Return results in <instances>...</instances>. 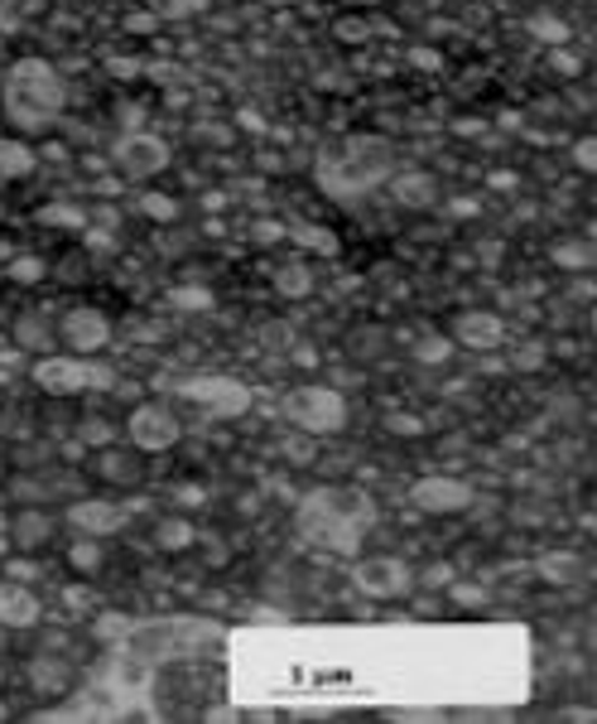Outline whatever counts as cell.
<instances>
[{
	"instance_id": "obj_30",
	"label": "cell",
	"mask_w": 597,
	"mask_h": 724,
	"mask_svg": "<svg viewBox=\"0 0 597 724\" xmlns=\"http://www.w3.org/2000/svg\"><path fill=\"white\" fill-rule=\"evenodd\" d=\"M67 561L77 565V570H97V561H101V545L97 537H87V541H77L73 551H67Z\"/></svg>"
},
{
	"instance_id": "obj_24",
	"label": "cell",
	"mask_w": 597,
	"mask_h": 724,
	"mask_svg": "<svg viewBox=\"0 0 597 724\" xmlns=\"http://www.w3.org/2000/svg\"><path fill=\"white\" fill-rule=\"evenodd\" d=\"M92 628H97V638L121 642V638H130V633H135V618H126V614H101Z\"/></svg>"
},
{
	"instance_id": "obj_16",
	"label": "cell",
	"mask_w": 597,
	"mask_h": 724,
	"mask_svg": "<svg viewBox=\"0 0 597 724\" xmlns=\"http://www.w3.org/2000/svg\"><path fill=\"white\" fill-rule=\"evenodd\" d=\"M434 194H438L434 174L410 170V174H400V180H396V204H400V208H430Z\"/></svg>"
},
{
	"instance_id": "obj_44",
	"label": "cell",
	"mask_w": 597,
	"mask_h": 724,
	"mask_svg": "<svg viewBox=\"0 0 597 724\" xmlns=\"http://www.w3.org/2000/svg\"><path fill=\"white\" fill-rule=\"evenodd\" d=\"M265 5H299V0H265Z\"/></svg>"
},
{
	"instance_id": "obj_5",
	"label": "cell",
	"mask_w": 597,
	"mask_h": 724,
	"mask_svg": "<svg viewBox=\"0 0 597 724\" xmlns=\"http://www.w3.org/2000/svg\"><path fill=\"white\" fill-rule=\"evenodd\" d=\"M279 410L299 434H337L347 426V401L333 386H299V392L285 396Z\"/></svg>"
},
{
	"instance_id": "obj_27",
	"label": "cell",
	"mask_w": 597,
	"mask_h": 724,
	"mask_svg": "<svg viewBox=\"0 0 597 724\" xmlns=\"http://www.w3.org/2000/svg\"><path fill=\"white\" fill-rule=\"evenodd\" d=\"M555 261L559 266H573V271H583V266H593V247H583V242H559Z\"/></svg>"
},
{
	"instance_id": "obj_37",
	"label": "cell",
	"mask_w": 597,
	"mask_h": 724,
	"mask_svg": "<svg viewBox=\"0 0 597 724\" xmlns=\"http://www.w3.org/2000/svg\"><path fill=\"white\" fill-rule=\"evenodd\" d=\"M453 589V599H463V604H487V589H472V585H448Z\"/></svg>"
},
{
	"instance_id": "obj_21",
	"label": "cell",
	"mask_w": 597,
	"mask_h": 724,
	"mask_svg": "<svg viewBox=\"0 0 597 724\" xmlns=\"http://www.w3.org/2000/svg\"><path fill=\"white\" fill-rule=\"evenodd\" d=\"M154 20H188L198 10H208V0H145Z\"/></svg>"
},
{
	"instance_id": "obj_36",
	"label": "cell",
	"mask_w": 597,
	"mask_h": 724,
	"mask_svg": "<svg viewBox=\"0 0 597 724\" xmlns=\"http://www.w3.org/2000/svg\"><path fill=\"white\" fill-rule=\"evenodd\" d=\"M101 474H107V478H135V469L121 459V454H107V459H101Z\"/></svg>"
},
{
	"instance_id": "obj_17",
	"label": "cell",
	"mask_w": 597,
	"mask_h": 724,
	"mask_svg": "<svg viewBox=\"0 0 597 724\" xmlns=\"http://www.w3.org/2000/svg\"><path fill=\"white\" fill-rule=\"evenodd\" d=\"M539 575L549 579V585H573V579H583V555L579 551H555V555H539L535 565Z\"/></svg>"
},
{
	"instance_id": "obj_32",
	"label": "cell",
	"mask_w": 597,
	"mask_h": 724,
	"mask_svg": "<svg viewBox=\"0 0 597 724\" xmlns=\"http://www.w3.org/2000/svg\"><path fill=\"white\" fill-rule=\"evenodd\" d=\"M531 29H535V35L545 39V44H564V39H569V29L559 25V20H549V15H535V20H531Z\"/></svg>"
},
{
	"instance_id": "obj_34",
	"label": "cell",
	"mask_w": 597,
	"mask_h": 724,
	"mask_svg": "<svg viewBox=\"0 0 597 724\" xmlns=\"http://www.w3.org/2000/svg\"><path fill=\"white\" fill-rule=\"evenodd\" d=\"M111 434H116V430H111L107 420H97V416L83 420V440H87V444H111Z\"/></svg>"
},
{
	"instance_id": "obj_12",
	"label": "cell",
	"mask_w": 597,
	"mask_h": 724,
	"mask_svg": "<svg viewBox=\"0 0 597 724\" xmlns=\"http://www.w3.org/2000/svg\"><path fill=\"white\" fill-rule=\"evenodd\" d=\"M67 521H73V531H83V537H111V531H121L130 521V512L121 503H107V498H83V503L67 507Z\"/></svg>"
},
{
	"instance_id": "obj_23",
	"label": "cell",
	"mask_w": 597,
	"mask_h": 724,
	"mask_svg": "<svg viewBox=\"0 0 597 724\" xmlns=\"http://www.w3.org/2000/svg\"><path fill=\"white\" fill-rule=\"evenodd\" d=\"M376 20H362V15H352V20H337V25H333V35L337 39H343V44H366L371 35H376Z\"/></svg>"
},
{
	"instance_id": "obj_43",
	"label": "cell",
	"mask_w": 597,
	"mask_h": 724,
	"mask_svg": "<svg viewBox=\"0 0 597 724\" xmlns=\"http://www.w3.org/2000/svg\"><path fill=\"white\" fill-rule=\"evenodd\" d=\"M5 551H10V521H5V512H0V561H5Z\"/></svg>"
},
{
	"instance_id": "obj_25",
	"label": "cell",
	"mask_w": 597,
	"mask_h": 724,
	"mask_svg": "<svg viewBox=\"0 0 597 724\" xmlns=\"http://www.w3.org/2000/svg\"><path fill=\"white\" fill-rule=\"evenodd\" d=\"M285 237H289V222H275V218L251 222V242H256V247H275V242H285Z\"/></svg>"
},
{
	"instance_id": "obj_20",
	"label": "cell",
	"mask_w": 597,
	"mask_h": 724,
	"mask_svg": "<svg viewBox=\"0 0 597 724\" xmlns=\"http://www.w3.org/2000/svg\"><path fill=\"white\" fill-rule=\"evenodd\" d=\"M169 305L184 309V315H202V309H212V290H202V285H174V290H169Z\"/></svg>"
},
{
	"instance_id": "obj_38",
	"label": "cell",
	"mask_w": 597,
	"mask_h": 724,
	"mask_svg": "<svg viewBox=\"0 0 597 724\" xmlns=\"http://www.w3.org/2000/svg\"><path fill=\"white\" fill-rule=\"evenodd\" d=\"M107 69L116 73V77H140V73H145V63H135V59H111Z\"/></svg>"
},
{
	"instance_id": "obj_11",
	"label": "cell",
	"mask_w": 597,
	"mask_h": 724,
	"mask_svg": "<svg viewBox=\"0 0 597 724\" xmlns=\"http://www.w3.org/2000/svg\"><path fill=\"white\" fill-rule=\"evenodd\" d=\"M472 483L463 478H444V474H430L420 478V483L410 488V503L420 512H430V517H453V512H468L472 507Z\"/></svg>"
},
{
	"instance_id": "obj_39",
	"label": "cell",
	"mask_w": 597,
	"mask_h": 724,
	"mask_svg": "<svg viewBox=\"0 0 597 724\" xmlns=\"http://www.w3.org/2000/svg\"><path fill=\"white\" fill-rule=\"evenodd\" d=\"M154 25H160V20H154L150 10H140V15H126V29H130V35H145V29H154Z\"/></svg>"
},
{
	"instance_id": "obj_19",
	"label": "cell",
	"mask_w": 597,
	"mask_h": 724,
	"mask_svg": "<svg viewBox=\"0 0 597 724\" xmlns=\"http://www.w3.org/2000/svg\"><path fill=\"white\" fill-rule=\"evenodd\" d=\"M270 281H275V290L279 295H289V299H303L313 290V271L303 261H289V266H275V275H270Z\"/></svg>"
},
{
	"instance_id": "obj_3",
	"label": "cell",
	"mask_w": 597,
	"mask_h": 724,
	"mask_svg": "<svg viewBox=\"0 0 597 724\" xmlns=\"http://www.w3.org/2000/svg\"><path fill=\"white\" fill-rule=\"evenodd\" d=\"M63 102H67V87L59 69L49 59H15L0 83V111L5 121L20 131V136H43V131L59 126L63 116Z\"/></svg>"
},
{
	"instance_id": "obj_26",
	"label": "cell",
	"mask_w": 597,
	"mask_h": 724,
	"mask_svg": "<svg viewBox=\"0 0 597 724\" xmlns=\"http://www.w3.org/2000/svg\"><path fill=\"white\" fill-rule=\"evenodd\" d=\"M140 213L145 218H160V222H174L178 218V204L169 194H140Z\"/></svg>"
},
{
	"instance_id": "obj_40",
	"label": "cell",
	"mask_w": 597,
	"mask_h": 724,
	"mask_svg": "<svg viewBox=\"0 0 597 724\" xmlns=\"http://www.w3.org/2000/svg\"><path fill=\"white\" fill-rule=\"evenodd\" d=\"M410 63H420V69H438V53H430V49H410Z\"/></svg>"
},
{
	"instance_id": "obj_42",
	"label": "cell",
	"mask_w": 597,
	"mask_h": 724,
	"mask_svg": "<svg viewBox=\"0 0 597 724\" xmlns=\"http://www.w3.org/2000/svg\"><path fill=\"white\" fill-rule=\"evenodd\" d=\"M555 69L559 73H579V59H573V53H555Z\"/></svg>"
},
{
	"instance_id": "obj_14",
	"label": "cell",
	"mask_w": 597,
	"mask_h": 724,
	"mask_svg": "<svg viewBox=\"0 0 597 724\" xmlns=\"http://www.w3.org/2000/svg\"><path fill=\"white\" fill-rule=\"evenodd\" d=\"M39 599H34V589H25L15 575L0 579V623L5 628H34L39 623Z\"/></svg>"
},
{
	"instance_id": "obj_8",
	"label": "cell",
	"mask_w": 597,
	"mask_h": 724,
	"mask_svg": "<svg viewBox=\"0 0 597 724\" xmlns=\"http://www.w3.org/2000/svg\"><path fill=\"white\" fill-rule=\"evenodd\" d=\"M126 434H130V444L135 450H145V454H164V450H174L178 444V420H174V410L169 406H135L130 410V420H126Z\"/></svg>"
},
{
	"instance_id": "obj_28",
	"label": "cell",
	"mask_w": 597,
	"mask_h": 724,
	"mask_svg": "<svg viewBox=\"0 0 597 724\" xmlns=\"http://www.w3.org/2000/svg\"><path fill=\"white\" fill-rule=\"evenodd\" d=\"M10 281H20V285L43 281V261L39 256H15V261H10Z\"/></svg>"
},
{
	"instance_id": "obj_18",
	"label": "cell",
	"mask_w": 597,
	"mask_h": 724,
	"mask_svg": "<svg viewBox=\"0 0 597 724\" xmlns=\"http://www.w3.org/2000/svg\"><path fill=\"white\" fill-rule=\"evenodd\" d=\"M289 242L303 251H319V256H337V237L323 222H289Z\"/></svg>"
},
{
	"instance_id": "obj_22",
	"label": "cell",
	"mask_w": 597,
	"mask_h": 724,
	"mask_svg": "<svg viewBox=\"0 0 597 724\" xmlns=\"http://www.w3.org/2000/svg\"><path fill=\"white\" fill-rule=\"evenodd\" d=\"M10 537H15L20 545H39L43 537H49V517H39V512H25V517L10 527Z\"/></svg>"
},
{
	"instance_id": "obj_1",
	"label": "cell",
	"mask_w": 597,
	"mask_h": 724,
	"mask_svg": "<svg viewBox=\"0 0 597 724\" xmlns=\"http://www.w3.org/2000/svg\"><path fill=\"white\" fill-rule=\"evenodd\" d=\"M376 521V507H371L366 493L357 488H313L309 498L295 507V531L319 551H337V555H357L362 551L366 527Z\"/></svg>"
},
{
	"instance_id": "obj_10",
	"label": "cell",
	"mask_w": 597,
	"mask_h": 724,
	"mask_svg": "<svg viewBox=\"0 0 597 724\" xmlns=\"http://www.w3.org/2000/svg\"><path fill=\"white\" fill-rule=\"evenodd\" d=\"M59 339H63V348L77 353V358H92L97 348L111 343V319L101 315L97 305H73L59 324Z\"/></svg>"
},
{
	"instance_id": "obj_31",
	"label": "cell",
	"mask_w": 597,
	"mask_h": 724,
	"mask_svg": "<svg viewBox=\"0 0 597 724\" xmlns=\"http://www.w3.org/2000/svg\"><path fill=\"white\" fill-rule=\"evenodd\" d=\"M39 218L49 222V228H87V218L77 213V208H59V204H53V208H43Z\"/></svg>"
},
{
	"instance_id": "obj_2",
	"label": "cell",
	"mask_w": 597,
	"mask_h": 724,
	"mask_svg": "<svg viewBox=\"0 0 597 724\" xmlns=\"http://www.w3.org/2000/svg\"><path fill=\"white\" fill-rule=\"evenodd\" d=\"M400 155L390 136H376V131H357V136L337 140L333 150H323L313 160V180L328 198H357L366 188L386 184L396 174Z\"/></svg>"
},
{
	"instance_id": "obj_13",
	"label": "cell",
	"mask_w": 597,
	"mask_h": 724,
	"mask_svg": "<svg viewBox=\"0 0 597 724\" xmlns=\"http://www.w3.org/2000/svg\"><path fill=\"white\" fill-rule=\"evenodd\" d=\"M506 339V319L492 315V309H463V315L453 319V343H463V348H501Z\"/></svg>"
},
{
	"instance_id": "obj_35",
	"label": "cell",
	"mask_w": 597,
	"mask_h": 724,
	"mask_svg": "<svg viewBox=\"0 0 597 724\" xmlns=\"http://www.w3.org/2000/svg\"><path fill=\"white\" fill-rule=\"evenodd\" d=\"M448 353H453V348H448V339H424L420 343V363H444Z\"/></svg>"
},
{
	"instance_id": "obj_6",
	"label": "cell",
	"mask_w": 597,
	"mask_h": 724,
	"mask_svg": "<svg viewBox=\"0 0 597 724\" xmlns=\"http://www.w3.org/2000/svg\"><path fill=\"white\" fill-rule=\"evenodd\" d=\"M174 392L184 401H194V406H202V410H212V416H222V420L251 410V386L236 382V377H184Z\"/></svg>"
},
{
	"instance_id": "obj_15",
	"label": "cell",
	"mask_w": 597,
	"mask_h": 724,
	"mask_svg": "<svg viewBox=\"0 0 597 724\" xmlns=\"http://www.w3.org/2000/svg\"><path fill=\"white\" fill-rule=\"evenodd\" d=\"M34 164H39V155L25 140L0 136V180H25V174H34Z\"/></svg>"
},
{
	"instance_id": "obj_29",
	"label": "cell",
	"mask_w": 597,
	"mask_h": 724,
	"mask_svg": "<svg viewBox=\"0 0 597 724\" xmlns=\"http://www.w3.org/2000/svg\"><path fill=\"white\" fill-rule=\"evenodd\" d=\"M188 541H194V527H188V521H164V527H160V545H164V551H184Z\"/></svg>"
},
{
	"instance_id": "obj_41",
	"label": "cell",
	"mask_w": 597,
	"mask_h": 724,
	"mask_svg": "<svg viewBox=\"0 0 597 724\" xmlns=\"http://www.w3.org/2000/svg\"><path fill=\"white\" fill-rule=\"evenodd\" d=\"M390 430H396V434H420V420H410V416H396V420H390Z\"/></svg>"
},
{
	"instance_id": "obj_7",
	"label": "cell",
	"mask_w": 597,
	"mask_h": 724,
	"mask_svg": "<svg viewBox=\"0 0 597 724\" xmlns=\"http://www.w3.org/2000/svg\"><path fill=\"white\" fill-rule=\"evenodd\" d=\"M111 155H116V170L126 180H154L160 170H169V145L150 131H126Z\"/></svg>"
},
{
	"instance_id": "obj_33",
	"label": "cell",
	"mask_w": 597,
	"mask_h": 724,
	"mask_svg": "<svg viewBox=\"0 0 597 724\" xmlns=\"http://www.w3.org/2000/svg\"><path fill=\"white\" fill-rule=\"evenodd\" d=\"M573 164H579L583 174L597 170V136H583L579 145H573Z\"/></svg>"
},
{
	"instance_id": "obj_9",
	"label": "cell",
	"mask_w": 597,
	"mask_h": 724,
	"mask_svg": "<svg viewBox=\"0 0 597 724\" xmlns=\"http://www.w3.org/2000/svg\"><path fill=\"white\" fill-rule=\"evenodd\" d=\"M410 565L396 561V555H366V561L352 565V585L362 589L366 599H400L410 589Z\"/></svg>"
},
{
	"instance_id": "obj_4",
	"label": "cell",
	"mask_w": 597,
	"mask_h": 724,
	"mask_svg": "<svg viewBox=\"0 0 597 724\" xmlns=\"http://www.w3.org/2000/svg\"><path fill=\"white\" fill-rule=\"evenodd\" d=\"M116 372L97 358H77V353H49L34 363V386L49 396H77V392H111Z\"/></svg>"
}]
</instances>
